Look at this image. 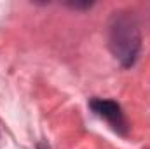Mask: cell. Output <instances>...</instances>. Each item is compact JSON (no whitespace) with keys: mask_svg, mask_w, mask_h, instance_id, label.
I'll return each mask as SVG.
<instances>
[{"mask_svg":"<svg viewBox=\"0 0 150 149\" xmlns=\"http://www.w3.org/2000/svg\"><path fill=\"white\" fill-rule=\"evenodd\" d=\"M138 42L140 39L136 34V28L129 23V19H117L110 37V44L115 56L119 60H124L126 63H131L136 54Z\"/></svg>","mask_w":150,"mask_h":149,"instance_id":"cell-1","label":"cell"},{"mask_svg":"<svg viewBox=\"0 0 150 149\" xmlns=\"http://www.w3.org/2000/svg\"><path fill=\"white\" fill-rule=\"evenodd\" d=\"M91 107H93V111L96 112L98 116L105 117L115 130L124 132L126 119H124V114L120 112V107L115 102H112V100H93Z\"/></svg>","mask_w":150,"mask_h":149,"instance_id":"cell-2","label":"cell"}]
</instances>
